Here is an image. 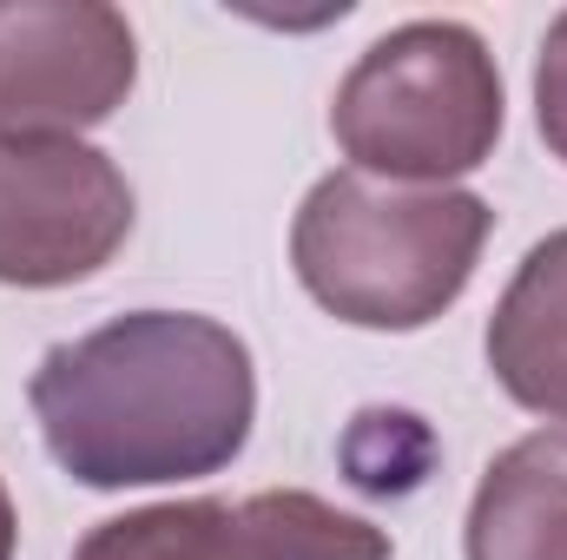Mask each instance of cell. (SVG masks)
Returning <instances> with one entry per match:
<instances>
[{"label":"cell","instance_id":"1","mask_svg":"<svg viewBox=\"0 0 567 560\" xmlns=\"http://www.w3.org/2000/svg\"><path fill=\"white\" fill-rule=\"evenodd\" d=\"M47 455L80 488H165L218 475L258 422V370L238 330L198 310H126L53 343L27 383Z\"/></svg>","mask_w":567,"mask_h":560},{"label":"cell","instance_id":"2","mask_svg":"<svg viewBox=\"0 0 567 560\" xmlns=\"http://www.w3.org/2000/svg\"><path fill=\"white\" fill-rule=\"evenodd\" d=\"M488 231V198L462 185H390L343 165L297 205L290 265L337 323L423 330L468 290Z\"/></svg>","mask_w":567,"mask_h":560},{"label":"cell","instance_id":"3","mask_svg":"<svg viewBox=\"0 0 567 560\" xmlns=\"http://www.w3.org/2000/svg\"><path fill=\"white\" fill-rule=\"evenodd\" d=\"M508 120L502 66L462 20H403L357 53L330 100L350 172L390 185H449L495 158Z\"/></svg>","mask_w":567,"mask_h":560},{"label":"cell","instance_id":"4","mask_svg":"<svg viewBox=\"0 0 567 560\" xmlns=\"http://www.w3.org/2000/svg\"><path fill=\"white\" fill-rule=\"evenodd\" d=\"M133 238V185L86 139H0V283H86Z\"/></svg>","mask_w":567,"mask_h":560},{"label":"cell","instance_id":"5","mask_svg":"<svg viewBox=\"0 0 567 560\" xmlns=\"http://www.w3.org/2000/svg\"><path fill=\"white\" fill-rule=\"evenodd\" d=\"M140 80L133 20L106 0H0V139H80Z\"/></svg>","mask_w":567,"mask_h":560},{"label":"cell","instance_id":"6","mask_svg":"<svg viewBox=\"0 0 567 560\" xmlns=\"http://www.w3.org/2000/svg\"><path fill=\"white\" fill-rule=\"evenodd\" d=\"M73 560H390V535L323 495L265 488L245 501L198 495L126 508L86 528Z\"/></svg>","mask_w":567,"mask_h":560},{"label":"cell","instance_id":"7","mask_svg":"<svg viewBox=\"0 0 567 560\" xmlns=\"http://www.w3.org/2000/svg\"><path fill=\"white\" fill-rule=\"evenodd\" d=\"M482 350L508 403L567 428V231H548L515 265Z\"/></svg>","mask_w":567,"mask_h":560},{"label":"cell","instance_id":"8","mask_svg":"<svg viewBox=\"0 0 567 560\" xmlns=\"http://www.w3.org/2000/svg\"><path fill=\"white\" fill-rule=\"evenodd\" d=\"M468 560H567V428L548 422L522 442H508L462 528Z\"/></svg>","mask_w":567,"mask_h":560},{"label":"cell","instance_id":"9","mask_svg":"<svg viewBox=\"0 0 567 560\" xmlns=\"http://www.w3.org/2000/svg\"><path fill=\"white\" fill-rule=\"evenodd\" d=\"M535 126L542 145L567 165V7L542 33V60H535Z\"/></svg>","mask_w":567,"mask_h":560},{"label":"cell","instance_id":"10","mask_svg":"<svg viewBox=\"0 0 567 560\" xmlns=\"http://www.w3.org/2000/svg\"><path fill=\"white\" fill-rule=\"evenodd\" d=\"M13 541H20V521H13V501H7V481H0V560H13Z\"/></svg>","mask_w":567,"mask_h":560}]
</instances>
